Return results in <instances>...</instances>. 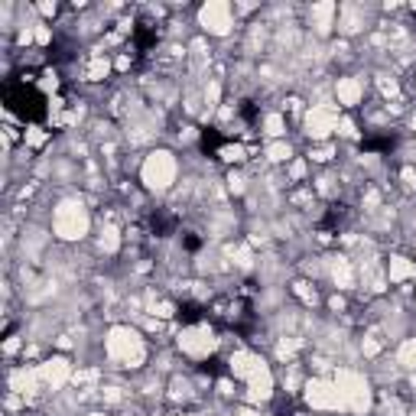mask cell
<instances>
[{"instance_id":"obj_1","label":"cell","mask_w":416,"mask_h":416,"mask_svg":"<svg viewBox=\"0 0 416 416\" xmlns=\"http://www.w3.org/2000/svg\"><path fill=\"white\" fill-rule=\"evenodd\" d=\"M4 104L26 124H36L46 117V94L39 92L30 78H13V82H7V88H4Z\"/></svg>"},{"instance_id":"obj_2","label":"cell","mask_w":416,"mask_h":416,"mask_svg":"<svg viewBox=\"0 0 416 416\" xmlns=\"http://www.w3.org/2000/svg\"><path fill=\"white\" fill-rule=\"evenodd\" d=\"M133 46H137V53L153 49L156 46V30H147V23H140L137 30H133Z\"/></svg>"},{"instance_id":"obj_3","label":"cell","mask_w":416,"mask_h":416,"mask_svg":"<svg viewBox=\"0 0 416 416\" xmlns=\"http://www.w3.org/2000/svg\"><path fill=\"white\" fill-rule=\"evenodd\" d=\"M202 316H208V309L195 306V302H185V306H179V319H182V322H195V319H202Z\"/></svg>"},{"instance_id":"obj_4","label":"cell","mask_w":416,"mask_h":416,"mask_svg":"<svg viewBox=\"0 0 416 416\" xmlns=\"http://www.w3.org/2000/svg\"><path fill=\"white\" fill-rule=\"evenodd\" d=\"M182 244H185V251H199V238H192V234H189Z\"/></svg>"}]
</instances>
